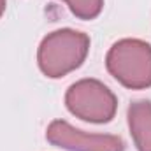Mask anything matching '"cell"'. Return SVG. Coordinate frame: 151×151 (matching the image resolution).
<instances>
[{"label":"cell","mask_w":151,"mask_h":151,"mask_svg":"<svg viewBox=\"0 0 151 151\" xmlns=\"http://www.w3.org/2000/svg\"><path fill=\"white\" fill-rule=\"evenodd\" d=\"M90 37L74 28H58L40 40L37 49V65L49 79H60L79 69L88 53Z\"/></svg>","instance_id":"obj_1"},{"label":"cell","mask_w":151,"mask_h":151,"mask_svg":"<svg viewBox=\"0 0 151 151\" xmlns=\"http://www.w3.org/2000/svg\"><path fill=\"white\" fill-rule=\"evenodd\" d=\"M106 69L125 88H151V44L141 39H119L106 55Z\"/></svg>","instance_id":"obj_2"},{"label":"cell","mask_w":151,"mask_h":151,"mask_svg":"<svg viewBox=\"0 0 151 151\" xmlns=\"http://www.w3.org/2000/svg\"><path fill=\"white\" fill-rule=\"evenodd\" d=\"M65 106L72 116L86 123L104 125L116 116L118 99L102 81L84 77L69 86Z\"/></svg>","instance_id":"obj_3"},{"label":"cell","mask_w":151,"mask_h":151,"mask_svg":"<svg viewBox=\"0 0 151 151\" xmlns=\"http://www.w3.org/2000/svg\"><path fill=\"white\" fill-rule=\"evenodd\" d=\"M46 139L67 151H125V141L113 134H90L65 119H53L46 128Z\"/></svg>","instance_id":"obj_4"},{"label":"cell","mask_w":151,"mask_h":151,"mask_svg":"<svg viewBox=\"0 0 151 151\" xmlns=\"http://www.w3.org/2000/svg\"><path fill=\"white\" fill-rule=\"evenodd\" d=\"M128 130L137 151H151V102L135 100L127 113Z\"/></svg>","instance_id":"obj_5"},{"label":"cell","mask_w":151,"mask_h":151,"mask_svg":"<svg viewBox=\"0 0 151 151\" xmlns=\"http://www.w3.org/2000/svg\"><path fill=\"white\" fill-rule=\"evenodd\" d=\"M62 2L70 9V12L76 18L84 21L95 19L104 9V0H62Z\"/></svg>","instance_id":"obj_6"},{"label":"cell","mask_w":151,"mask_h":151,"mask_svg":"<svg viewBox=\"0 0 151 151\" xmlns=\"http://www.w3.org/2000/svg\"><path fill=\"white\" fill-rule=\"evenodd\" d=\"M5 7H7V0H0V18L5 12Z\"/></svg>","instance_id":"obj_7"}]
</instances>
